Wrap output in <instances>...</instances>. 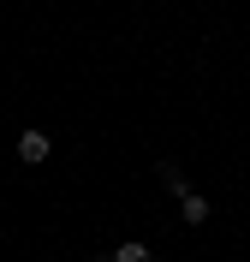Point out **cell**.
Listing matches in <instances>:
<instances>
[{
    "mask_svg": "<svg viewBox=\"0 0 250 262\" xmlns=\"http://www.w3.org/2000/svg\"><path fill=\"white\" fill-rule=\"evenodd\" d=\"M18 161H48V137H42V131H24V137H18Z\"/></svg>",
    "mask_w": 250,
    "mask_h": 262,
    "instance_id": "obj_1",
    "label": "cell"
},
{
    "mask_svg": "<svg viewBox=\"0 0 250 262\" xmlns=\"http://www.w3.org/2000/svg\"><path fill=\"white\" fill-rule=\"evenodd\" d=\"M161 185H167V191H173V196H179V203H185V196H191V185H185V173H179V167H173V161H161Z\"/></svg>",
    "mask_w": 250,
    "mask_h": 262,
    "instance_id": "obj_2",
    "label": "cell"
},
{
    "mask_svg": "<svg viewBox=\"0 0 250 262\" xmlns=\"http://www.w3.org/2000/svg\"><path fill=\"white\" fill-rule=\"evenodd\" d=\"M179 214H185V221H191V227H202V221H209V203H202V196L191 191V196H185V203H179Z\"/></svg>",
    "mask_w": 250,
    "mask_h": 262,
    "instance_id": "obj_3",
    "label": "cell"
},
{
    "mask_svg": "<svg viewBox=\"0 0 250 262\" xmlns=\"http://www.w3.org/2000/svg\"><path fill=\"white\" fill-rule=\"evenodd\" d=\"M113 262H149V245H119Z\"/></svg>",
    "mask_w": 250,
    "mask_h": 262,
    "instance_id": "obj_4",
    "label": "cell"
}]
</instances>
